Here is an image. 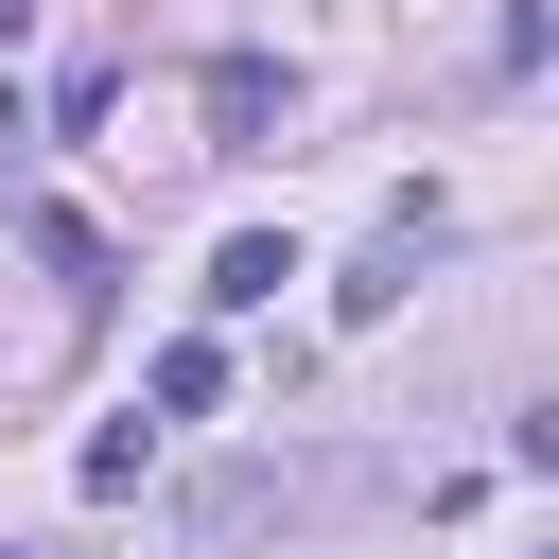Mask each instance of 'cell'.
Instances as JSON below:
<instances>
[{
    "label": "cell",
    "instance_id": "obj_1",
    "mask_svg": "<svg viewBox=\"0 0 559 559\" xmlns=\"http://www.w3.org/2000/svg\"><path fill=\"white\" fill-rule=\"evenodd\" d=\"M280 105H297V87H280L262 52H227V70H210V157H280Z\"/></svg>",
    "mask_w": 559,
    "mask_h": 559
},
{
    "label": "cell",
    "instance_id": "obj_2",
    "mask_svg": "<svg viewBox=\"0 0 559 559\" xmlns=\"http://www.w3.org/2000/svg\"><path fill=\"white\" fill-rule=\"evenodd\" d=\"M280 280H297V262H280V227H245V245H227V262H210V314H262V297H280Z\"/></svg>",
    "mask_w": 559,
    "mask_h": 559
},
{
    "label": "cell",
    "instance_id": "obj_3",
    "mask_svg": "<svg viewBox=\"0 0 559 559\" xmlns=\"http://www.w3.org/2000/svg\"><path fill=\"white\" fill-rule=\"evenodd\" d=\"M210 402H227V349L175 332V349H157V419H210Z\"/></svg>",
    "mask_w": 559,
    "mask_h": 559
},
{
    "label": "cell",
    "instance_id": "obj_4",
    "mask_svg": "<svg viewBox=\"0 0 559 559\" xmlns=\"http://www.w3.org/2000/svg\"><path fill=\"white\" fill-rule=\"evenodd\" d=\"M17 140H35V105H17V87H0V157H17Z\"/></svg>",
    "mask_w": 559,
    "mask_h": 559
},
{
    "label": "cell",
    "instance_id": "obj_5",
    "mask_svg": "<svg viewBox=\"0 0 559 559\" xmlns=\"http://www.w3.org/2000/svg\"><path fill=\"white\" fill-rule=\"evenodd\" d=\"M17 35H35V0H0V52H17Z\"/></svg>",
    "mask_w": 559,
    "mask_h": 559
},
{
    "label": "cell",
    "instance_id": "obj_6",
    "mask_svg": "<svg viewBox=\"0 0 559 559\" xmlns=\"http://www.w3.org/2000/svg\"><path fill=\"white\" fill-rule=\"evenodd\" d=\"M0 559H17V542H0Z\"/></svg>",
    "mask_w": 559,
    "mask_h": 559
}]
</instances>
